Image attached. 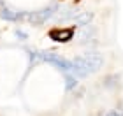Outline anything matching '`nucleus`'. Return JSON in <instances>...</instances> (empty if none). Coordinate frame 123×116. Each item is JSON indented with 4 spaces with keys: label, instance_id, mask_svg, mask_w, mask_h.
<instances>
[{
    "label": "nucleus",
    "instance_id": "0eeeda50",
    "mask_svg": "<svg viewBox=\"0 0 123 116\" xmlns=\"http://www.w3.org/2000/svg\"><path fill=\"white\" fill-rule=\"evenodd\" d=\"M92 19H93V12H90V11H85V12H79V14L76 16L74 23H76L77 26H86V25L92 23Z\"/></svg>",
    "mask_w": 123,
    "mask_h": 116
},
{
    "label": "nucleus",
    "instance_id": "39448f33",
    "mask_svg": "<svg viewBox=\"0 0 123 116\" xmlns=\"http://www.w3.org/2000/svg\"><path fill=\"white\" fill-rule=\"evenodd\" d=\"M0 18L11 23H19V21H26V11H12L9 7H2Z\"/></svg>",
    "mask_w": 123,
    "mask_h": 116
},
{
    "label": "nucleus",
    "instance_id": "7ed1b4c3",
    "mask_svg": "<svg viewBox=\"0 0 123 116\" xmlns=\"http://www.w3.org/2000/svg\"><path fill=\"white\" fill-rule=\"evenodd\" d=\"M39 55H41V62H48L63 72H72V60H67L58 53H48V51H39Z\"/></svg>",
    "mask_w": 123,
    "mask_h": 116
},
{
    "label": "nucleus",
    "instance_id": "9d476101",
    "mask_svg": "<svg viewBox=\"0 0 123 116\" xmlns=\"http://www.w3.org/2000/svg\"><path fill=\"white\" fill-rule=\"evenodd\" d=\"M113 81H118V76H109L107 79H105V86L111 88V86H114V83Z\"/></svg>",
    "mask_w": 123,
    "mask_h": 116
},
{
    "label": "nucleus",
    "instance_id": "f03ea898",
    "mask_svg": "<svg viewBox=\"0 0 123 116\" xmlns=\"http://www.w3.org/2000/svg\"><path fill=\"white\" fill-rule=\"evenodd\" d=\"M60 11V4L58 2H51L46 7L39 9V11H26V23H30L33 26L44 25L48 23V19H51L53 16H56V12Z\"/></svg>",
    "mask_w": 123,
    "mask_h": 116
},
{
    "label": "nucleus",
    "instance_id": "20e7f679",
    "mask_svg": "<svg viewBox=\"0 0 123 116\" xmlns=\"http://www.w3.org/2000/svg\"><path fill=\"white\" fill-rule=\"evenodd\" d=\"M48 35L51 41L55 42H70L72 39H74L76 35V26H55V28H51L48 32Z\"/></svg>",
    "mask_w": 123,
    "mask_h": 116
},
{
    "label": "nucleus",
    "instance_id": "423d86ee",
    "mask_svg": "<svg viewBox=\"0 0 123 116\" xmlns=\"http://www.w3.org/2000/svg\"><path fill=\"white\" fill-rule=\"evenodd\" d=\"M77 14H79V12H77V9H74V7L62 9V11H58V14H56V21H60V23H63V21H74Z\"/></svg>",
    "mask_w": 123,
    "mask_h": 116
},
{
    "label": "nucleus",
    "instance_id": "9b49d317",
    "mask_svg": "<svg viewBox=\"0 0 123 116\" xmlns=\"http://www.w3.org/2000/svg\"><path fill=\"white\" fill-rule=\"evenodd\" d=\"M14 35L18 37V39H23V41H25L26 37H28V35H26V34H25L23 30H19V28H18V30H14Z\"/></svg>",
    "mask_w": 123,
    "mask_h": 116
},
{
    "label": "nucleus",
    "instance_id": "1a4fd4ad",
    "mask_svg": "<svg viewBox=\"0 0 123 116\" xmlns=\"http://www.w3.org/2000/svg\"><path fill=\"white\" fill-rule=\"evenodd\" d=\"M65 83H67V90H72V88H76L77 85V81H76V76L72 74V72H65Z\"/></svg>",
    "mask_w": 123,
    "mask_h": 116
},
{
    "label": "nucleus",
    "instance_id": "f8f14e48",
    "mask_svg": "<svg viewBox=\"0 0 123 116\" xmlns=\"http://www.w3.org/2000/svg\"><path fill=\"white\" fill-rule=\"evenodd\" d=\"M107 116H121V114H120L118 111H109V113H107Z\"/></svg>",
    "mask_w": 123,
    "mask_h": 116
},
{
    "label": "nucleus",
    "instance_id": "f257e3e1",
    "mask_svg": "<svg viewBox=\"0 0 123 116\" xmlns=\"http://www.w3.org/2000/svg\"><path fill=\"white\" fill-rule=\"evenodd\" d=\"M104 63V56L100 53H86L83 56H76L72 60V74L76 77H86L102 67Z\"/></svg>",
    "mask_w": 123,
    "mask_h": 116
},
{
    "label": "nucleus",
    "instance_id": "6e6552de",
    "mask_svg": "<svg viewBox=\"0 0 123 116\" xmlns=\"http://www.w3.org/2000/svg\"><path fill=\"white\" fill-rule=\"evenodd\" d=\"M97 34V28H95V26H90V25H86V26H83V32L79 34V39L83 42L85 41H90V39Z\"/></svg>",
    "mask_w": 123,
    "mask_h": 116
}]
</instances>
